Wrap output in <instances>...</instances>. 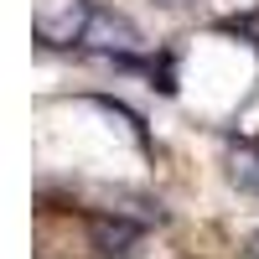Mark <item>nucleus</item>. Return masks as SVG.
Segmentation results:
<instances>
[{
	"label": "nucleus",
	"instance_id": "obj_6",
	"mask_svg": "<svg viewBox=\"0 0 259 259\" xmlns=\"http://www.w3.org/2000/svg\"><path fill=\"white\" fill-rule=\"evenodd\" d=\"M254 259H259V244H254Z\"/></svg>",
	"mask_w": 259,
	"mask_h": 259
},
{
	"label": "nucleus",
	"instance_id": "obj_4",
	"mask_svg": "<svg viewBox=\"0 0 259 259\" xmlns=\"http://www.w3.org/2000/svg\"><path fill=\"white\" fill-rule=\"evenodd\" d=\"M140 244V228L124 223V218H94V249L99 254H135Z\"/></svg>",
	"mask_w": 259,
	"mask_h": 259
},
{
	"label": "nucleus",
	"instance_id": "obj_3",
	"mask_svg": "<svg viewBox=\"0 0 259 259\" xmlns=\"http://www.w3.org/2000/svg\"><path fill=\"white\" fill-rule=\"evenodd\" d=\"M228 182L259 197V140H233L228 145Z\"/></svg>",
	"mask_w": 259,
	"mask_h": 259
},
{
	"label": "nucleus",
	"instance_id": "obj_5",
	"mask_svg": "<svg viewBox=\"0 0 259 259\" xmlns=\"http://www.w3.org/2000/svg\"><path fill=\"white\" fill-rule=\"evenodd\" d=\"M161 6H171V11H177V6H192V0H161Z\"/></svg>",
	"mask_w": 259,
	"mask_h": 259
},
{
	"label": "nucleus",
	"instance_id": "obj_1",
	"mask_svg": "<svg viewBox=\"0 0 259 259\" xmlns=\"http://www.w3.org/2000/svg\"><path fill=\"white\" fill-rule=\"evenodd\" d=\"M94 0H31V31L41 47H83V31L94 21Z\"/></svg>",
	"mask_w": 259,
	"mask_h": 259
},
{
	"label": "nucleus",
	"instance_id": "obj_2",
	"mask_svg": "<svg viewBox=\"0 0 259 259\" xmlns=\"http://www.w3.org/2000/svg\"><path fill=\"white\" fill-rule=\"evenodd\" d=\"M83 47L99 52V57H114V62H140V57H145V36L135 31V21H130V16L99 6L94 21H89V31H83Z\"/></svg>",
	"mask_w": 259,
	"mask_h": 259
}]
</instances>
